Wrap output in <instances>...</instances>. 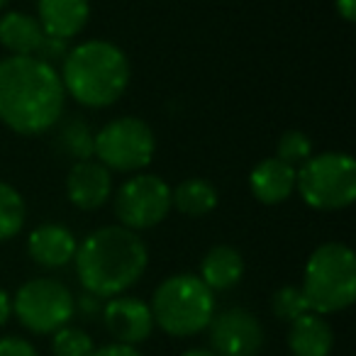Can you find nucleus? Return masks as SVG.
I'll return each instance as SVG.
<instances>
[{
	"mask_svg": "<svg viewBox=\"0 0 356 356\" xmlns=\"http://www.w3.org/2000/svg\"><path fill=\"white\" fill-rule=\"evenodd\" d=\"M218 188L205 178H188L176 188H171V208L188 218H205L218 208Z\"/></svg>",
	"mask_w": 356,
	"mask_h": 356,
	"instance_id": "obj_19",
	"label": "nucleus"
},
{
	"mask_svg": "<svg viewBox=\"0 0 356 356\" xmlns=\"http://www.w3.org/2000/svg\"><path fill=\"white\" fill-rule=\"evenodd\" d=\"M296 188L315 210H344L356 200V161L344 152L312 154L296 176Z\"/></svg>",
	"mask_w": 356,
	"mask_h": 356,
	"instance_id": "obj_6",
	"label": "nucleus"
},
{
	"mask_svg": "<svg viewBox=\"0 0 356 356\" xmlns=\"http://www.w3.org/2000/svg\"><path fill=\"white\" fill-rule=\"evenodd\" d=\"M13 315V298L6 291H0V327L6 325Z\"/></svg>",
	"mask_w": 356,
	"mask_h": 356,
	"instance_id": "obj_30",
	"label": "nucleus"
},
{
	"mask_svg": "<svg viewBox=\"0 0 356 356\" xmlns=\"http://www.w3.org/2000/svg\"><path fill=\"white\" fill-rule=\"evenodd\" d=\"M334 8L344 22L356 20V0H334Z\"/></svg>",
	"mask_w": 356,
	"mask_h": 356,
	"instance_id": "obj_29",
	"label": "nucleus"
},
{
	"mask_svg": "<svg viewBox=\"0 0 356 356\" xmlns=\"http://www.w3.org/2000/svg\"><path fill=\"white\" fill-rule=\"evenodd\" d=\"M310 312L332 315L356 298V257L346 244L327 242L310 254L300 286Z\"/></svg>",
	"mask_w": 356,
	"mask_h": 356,
	"instance_id": "obj_4",
	"label": "nucleus"
},
{
	"mask_svg": "<svg viewBox=\"0 0 356 356\" xmlns=\"http://www.w3.org/2000/svg\"><path fill=\"white\" fill-rule=\"evenodd\" d=\"M312 156V142L307 139L305 132L300 129H288V132L281 134L276 144V159L286 161L288 166L298 168Z\"/></svg>",
	"mask_w": 356,
	"mask_h": 356,
	"instance_id": "obj_22",
	"label": "nucleus"
},
{
	"mask_svg": "<svg viewBox=\"0 0 356 356\" xmlns=\"http://www.w3.org/2000/svg\"><path fill=\"white\" fill-rule=\"evenodd\" d=\"M90 356H142L139 354L134 346H127V344H108V346H103V349H95Z\"/></svg>",
	"mask_w": 356,
	"mask_h": 356,
	"instance_id": "obj_27",
	"label": "nucleus"
},
{
	"mask_svg": "<svg viewBox=\"0 0 356 356\" xmlns=\"http://www.w3.org/2000/svg\"><path fill=\"white\" fill-rule=\"evenodd\" d=\"M69 49H71L69 40H61V37L44 35V37H42V44H40V49H37L35 56L40 61H44V64L54 66V64H59V61L66 59Z\"/></svg>",
	"mask_w": 356,
	"mask_h": 356,
	"instance_id": "obj_25",
	"label": "nucleus"
},
{
	"mask_svg": "<svg viewBox=\"0 0 356 356\" xmlns=\"http://www.w3.org/2000/svg\"><path fill=\"white\" fill-rule=\"evenodd\" d=\"M13 312L32 334H54L74 317L76 298L56 278H32L17 288Z\"/></svg>",
	"mask_w": 356,
	"mask_h": 356,
	"instance_id": "obj_8",
	"label": "nucleus"
},
{
	"mask_svg": "<svg viewBox=\"0 0 356 356\" xmlns=\"http://www.w3.org/2000/svg\"><path fill=\"white\" fill-rule=\"evenodd\" d=\"M156 152L154 129L139 118L110 120L93 139V156L108 171H144Z\"/></svg>",
	"mask_w": 356,
	"mask_h": 356,
	"instance_id": "obj_7",
	"label": "nucleus"
},
{
	"mask_svg": "<svg viewBox=\"0 0 356 356\" xmlns=\"http://www.w3.org/2000/svg\"><path fill=\"white\" fill-rule=\"evenodd\" d=\"M181 356H215L210 349H188L186 354H181Z\"/></svg>",
	"mask_w": 356,
	"mask_h": 356,
	"instance_id": "obj_31",
	"label": "nucleus"
},
{
	"mask_svg": "<svg viewBox=\"0 0 356 356\" xmlns=\"http://www.w3.org/2000/svg\"><path fill=\"white\" fill-rule=\"evenodd\" d=\"M90 17L88 0H37V22L44 35L74 40L83 32Z\"/></svg>",
	"mask_w": 356,
	"mask_h": 356,
	"instance_id": "obj_15",
	"label": "nucleus"
},
{
	"mask_svg": "<svg viewBox=\"0 0 356 356\" xmlns=\"http://www.w3.org/2000/svg\"><path fill=\"white\" fill-rule=\"evenodd\" d=\"M154 325L171 337H193L208 330L215 315V293L195 273L168 276L152 298Z\"/></svg>",
	"mask_w": 356,
	"mask_h": 356,
	"instance_id": "obj_5",
	"label": "nucleus"
},
{
	"mask_svg": "<svg viewBox=\"0 0 356 356\" xmlns=\"http://www.w3.org/2000/svg\"><path fill=\"white\" fill-rule=\"evenodd\" d=\"M27 220V208L22 195L10 184L0 181V242L13 239L22 232Z\"/></svg>",
	"mask_w": 356,
	"mask_h": 356,
	"instance_id": "obj_21",
	"label": "nucleus"
},
{
	"mask_svg": "<svg viewBox=\"0 0 356 356\" xmlns=\"http://www.w3.org/2000/svg\"><path fill=\"white\" fill-rule=\"evenodd\" d=\"M61 64L59 76L66 95L93 110L118 103L132 79L127 54L108 40H88L71 47Z\"/></svg>",
	"mask_w": 356,
	"mask_h": 356,
	"instance_id": "obj_3",
	"label": "nucleus"
},
{
	"mask_svg": "<svg viewBox=\"0 0 356 356\" xmlns=\"http://www.w3.org/2000/svg\"><path fill=\"white\" fill-rule=\"evenodd\" d=\"M76 242L74 232L64 225L47 222L40 225L27 237V254L30 259L42 268H61L76 257Z\"/></svg>",
	"mask_w": 356,
	"mask_h": 356,
	"instance_id": "obj_13",
	"label": "nucleus"
},
{
	"mask_svg": "<svg viewBox=\"0 0 356 356\" xmlns=\"http://www.w3.org/2000/svg\"><path fill=\"white\" fill-rule=\"evenodd\" d=\"M244 276V259L229 244H218L213 247L200 261V281L210 291H229Z\"/></svg>",
	"mask_w": 356,
	"mask_h": 356,
	"instance_id": "obj_17",
	"label": "nucleus"
},
{
	"mask_svg": "<svg viewBox=\"0 0 356 356\" xmlns=\"http://www.w3.org/2000/svg\"><path fill=\"white\" fill-rule=\"evenodd\" d=\"M0 356H40V354L22 337H3L0 339Z\"/></svg>",
	"mask_w": 356,
	"mask_h": 356,
	"instance_id": "obj_26",
	"label": "nucleus"
},
{
	"mask_svg": "<svg viewBox=\"0 0 356 356\" xmlns=\"http://www.w3.org/2000/svg\"><path fill=\"white\" fill-rule=\"evenodd\" d=\"M59 137L56 144L61 147V152H66V156L76 159V161H86L93 156V139L95 132L90 129V124L81 118H61L59 120Z\"/></svg>",
	"mask_w": 356,
	"mask_h": 356,
	"instance_id": "obj_20",
	"label": "nucleus"
},
{
	"mask_svg": "<svg viewBox=\"0 0 356 356\" xmlns=\"http://www.w3.org/2000/svg\"><path fill=\"white\" fill-rule=\"evenodd\" d=\"M66 90L54 66L37 56L0 59V122L15 134L37 137L64 118Z\"/></svg>",
	"mask_w": 356,
	"mask_h": 356,
	"instance_id": "obj_1",
	"label": "nucleus"
},
{
	"mask_svg": "<svg viewBox=\"0 0 356 356\" xmlns=\"http://www.w3.org/2000/svg\"><path fill=\"white\" fill-rule=\"evenodd\" d=\"M271 310L278 320L293 322L305 315V312H310V305H307L305 296H302V291L298 286H283L273 293Z\"/></svg>",
	"mask_w": 356,
	"mask_h": 356,
	"instance_id": "obj_24",
	"label": "nucleus"
},
{
	"mask_svg": "<svg viewBox=\"0 0 356 356\" xmlns=\"http://www.w3.org/2000/svg\"><path fill=\"white\" fill-rule=\"evenodd\" d=\"M288 346L293 356H330L334 346V332L330 322L317 312H305L302 317L291 322Z\"/></svg>",
	"mask_w": 356,
	"mask_h": 356,
	"instance_id": "obj_16",
	"label": "nucleus"
},
{
	"mask_svg": "<svg viewBox=\"0 0 356 356\" xmlns=\"http://www.w3.org/2000/svg\"><path fill=\"white\" fill-rule=\"evenodd\" d=\"M171 213V188L156 173H134L115 193V215L132 232L152 229Z\"/></svg>",
	"mask_w": 356,
	"mask_h": 356,
	"instance_id": "obj_9",
	"label": "nucleus"
},
{
	"mask_svg": "<svg viewBox=\"0 0 356 356\" xmlns=\"http://www.w3.org/2000/svg\"><path fill=\"white\" fill-rule=\"evenodd\" d=\"M74 261L86 293L95 298H115L144 276L149 252L137 232L122 225H110L90 232L76 247Z\"/></svg>",
	"mask_w": 356,
	"mask_h": 356,
	"instance_id": "obj_2",
	"label": "nucleus"
},
{
	"mask_svg": "<svg viewBox=\"0 0 356 356\" xmlns=\"http://www.w3.org/2000/svg\"><path fill=\"white\" fill-rule=\"evenodd\" d=\"M215 356H257L264 346V327L244 307H229L213 315L208 325Z\"/></svg>",
	"mask_w": 356,
	"mask_h": 356,
	"instance_id": "obj_10",
	"label": "nucleus"
},
{
	"mask_svg": "<svg viewBox=\"0 0 356 356\" xmlns=\"http://www.w3.org/2000/svg\"><path fill=\"white\" fill-rule=\"evenodd\" d=\"M66 195L71 205L83 213L100 210L113 195V173L100 161H76L66 173Z\"/></svg>",
	"mask_w": 356,
	"mask_h": 356,
	"instance_id": "obj_12",
	"label": "nucleus"
},
{
	"mask_svg": "<svg viewBox=\"0 0 356 356\" xmlns=\"http://www.w3.org/2000/svg\"><path fill=\"white\" fill-rule=\"evenodd\" d=\"M298 168L288 166L286 161L271 156L259 161L249 173V188L252 195L264 205H278L296 193Z\"/></svg>",
	"mask_w": 356,
	"mask_h": 356,
	"instance_id": "obj_14",
	"label": "nucleus"
},
{
	"mask_svg": "<svg viewBox=\"0 0 356 356\" xmlns=\"http://www.w3.org/2000/svg\"><path fill=\"white\" fill-rule=\"evenodd\" d=\"M76 307H79L81 315H86V317H93L95 312H103V307H100V298L90 296V293L81 296V298H79V302H76Z\"/></svg>",
	"mask_w": 356,
	"mask_h": 356,
	"instance_id": "obj_28",
	"label": "nucleus"
},
{
	"mask_svg": "<svg viewBox=\"0 0 356 356\" xmlns=\"http://www.w3.org/2000/svg\"><path fill=\"white\" fill-rule=\"evenodd\" d=\"M8 3H10V0H0V13L6 10V8H8Z\"/></svg>",
	"mask_w": 356,
	"mask_h": 356,
	"instance_id": "obj_32",
	"label": "nucleus"
},
{
	"mask_svg": "<svg viewBox=\"0 0 356 356\" xmlns=\"http://www.w3.org/2000/svg\"><path fill=\"white\" fill-rule=\"evenodd\" d=\"M51 351H54V356H90L95 351V346L93 339L83 330L66 325L54 332Z\"/></svg>",
	"mask_w": 356,
	"mask_h": 356,
	"instance_id": "obj_23",
	"label": "nucleus"
},
{
	"mask_svg": "<svg viewBox=\"0 0 356 356\" xmlns=\"http://www.w3.org/2000/svg\"><path fill=\"white\" fill-rule=\"evenodd\" d=\"M103 322L118 344L137 346L149 339L154 330L152 307L132 296H115L103 307Z\"/></svg>",
	"mask_w": 356,
	"mask_h": 356,
	"instance_id": "obj_11",
	"label": "nucleus"
},
{
	"mask_svg": "<svg viewBox=\"0 0 356 356\" xmlns=\"http://www.w3.org/2000/svg\"><path fill=\"white\" fill-rule=\"evenodd\" d=\"M42 37V25L27 13L10 10L0 17V47L10 51V56H35Z\"/></svg>",
	"mask_w": 356,
	"mask_h": 356,
	"instance_id": "obj_18",
	"label": "nucleus"
}]
</instances>
